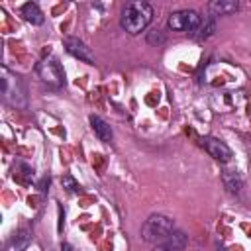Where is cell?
Masks as SVG:
<instances>
[{
    "label": "cell",
    "instance_id": "obj_1",
    "mask_svg": "<svg viewBox=\"0 0 251 251\" xmlns=\"http://www.w3.org/2000/svg\"><path fill=\"white\" fill-rule=\"evenodd\" d=\"M151 20H153V8H151L147 2L135 0V2H129V4L124 8L120 24H122V27H124L127 33L137 35V33H141V31L149 25Z\"/></svg>",
    "mask_w": 251,
    "mask_h": 251
},
{
    "label": "cell",
    "instance_id": "obj_2",
    "mask_svg": "<svg viewBox=\"0 0 251 251\" xmlns=\"http://www.w3.org/2000/svg\"><path fill=\"white\" fill-rule=\"evenodd\" d=\"M171 231H175V222L167 216H161V214H153L145 220V224L141 226V237L147 241V243H159L163 241Z\"/></svg>",
    "mask_w": 251,
    "mask_h": 251
},
{
    "label": "cell",
    "instance_id": "obj_3",
    "mask_svg": "<svg viewBox=\"0 0 251 251\" xmlns=\"http://www.w3.org/2000/svg\"><path fill=\"white\" fill-rule=\"evenodd\" d=\"M2 94L4 98L16 106V108H25V90L20 80V76L12 75L6 67H2Z\"/></svg>",
    "mask_w": 251,
    "mask_h": 251
},
{
    "label": "cell",
    "instance_id": "obj_4",
    "mask_svg": "<svg viewBox=\"0 0 251 251\" xmlns=\"http://www.w3.org/2000/svg\"><path fill=\"white\" fill-rule=\"evenodd\" d=\"M35 71L41 76V80L51 84V86H63L65 84V73H63V69H61V65H59V61L55 57L41 59L37 63Z\"/></svg>",
    "mask_w": 251,
    "mask_h": 251
},
{
    "label": "cell",
    "instance_id": "obj_5",
    "mask_svg": "<svg viewBox=\"0 0 251 251\" xmlns=\"http://www.w3.org/2000/svg\"><path fill=\"white\" fill-rule=\"evenodd\" d=\"M200 18L194 10H178V12H173L167 20V25L175 31H192L198 24H200Z\"/></svg>",
    "mask_w": 251,
    "mask_h": 251
},
{
    "label": "cell",
    "instance_id": "obj_6",
    "mask_svg": "<svg viewBox=\"0 0 251 251\" xmlns=\"http://www.w3.org/2000/svg\"><path fill=\"white\" fill-rule=\"evenodd\" d=\"M202 147L208 151L210 157H214L220 163H227L231 159V149L224 141H220L216 137H204L202 139Z\"/></svg>",
    "mask_w": 251,
    "mask_h": 251
},
{
    "label": "cell",
    "instance_id": "obj_7",
    "mask_svg": "<svg viewBox=\"0 0 251 251\" xmlns=\"http://www.w3.org/2000/svg\"><path fill=\"white\" fill-rule=\"evenodd\" d=\"M186 235H184V231H180V229H175V231H171L163 241H159V243H155V247H153V251H184V247H186Z\"/></svg>",
    "mask_w": 251,
    "mask_h": 251
},
{
    "label": "cell",
    "instance_id": "obj_8",
    "mask_svg": "<svg viewBox=\"0 0 251 251\" xmlns=\"http://www.w3.org/2000/svg\"><path fill=\"white\" fill-rule=\"evenodd\" d=\"M65 47H67V51H69L71 55L78 57L80 61H84V63H88V65L94 63V53H92V49L86 47V43L80 41L78 37H67V39H65Z\"/></svg>",
    "mask_w": 251,
    "mask_h": 251
},
{
    "label": "cell",
    "instance_id": "obj_9",
    "mask_svg": "<svg viewBox=\"0 0 251 251\" xmlns=\"http://www.w3.org/2000/svg\"><path fill=\"white\" fill-rule=\"evenodd\" d=\"M214 31H216V20H214V16H204V18H200V24L190 31V35L194 39L202 41V39H208Z\"/></svg>",
    "mask_w": 251,
    "mask_h": 251
},
{
    "label": "cell",
    "instance_id": "obj_10",
    "mask_svg": "<svg viewBox=\"0 0 251 251\" xmlns=\"http://www.w3.org/2000/svg\"><path fill=\"white\" fill-rule=\"evenodd\" d=\"M239 8V2L235 0H214L208 4V10L212 16H226V14H231Z\"/></svg>",
    "mask_w": 251,
    "mask_h": 251
},
{
    "label": "cell",
    "instance_id": "obj_11",
    "mask_svg": "<svg viewBox=\"0 0 251 251\" xmlns=\"http://www.w3.org/2000/svg\"><path fill=\"white\" fill-rule=\"evenodd\" d=\"M31 241V233L27 229H20L6 245V251H25Z\"/></svg>",
    "mask_w": 251,
    "mask_h": 251
},
{
    "label": "cell",
    "instance_id": "obj_12",
    "mask_svg": "<svg viewBox=\"0 0 251 251\" xmlns=\"http://www.w3.org/2000/svg\"><path fill=\"white\" fill-rule=\"evenodd\" d=\"M22 16H24V20L25 22H29V24H33V25H39V24H43V12L39 10V6L35 4V2H27V4H24L22 6Z\"/></svg>",
    "mask_w": 251,
    "mask_h": 251
},
{
    "label": "cell",
    "instance_id": "obj_13",
    "mask_svg": "<svg viewBox=\"0 0 251 251\" xmlns=\"http://www.w3.org/2000/svg\"><path fill=\"white\" fill-rule=\"evenodd\" d=\"M90 126H92V129H94V133H96V137H98L100 141L108 143V141L112 139V127H110L102 118L90 116Z\"/></svg>",
    "mask_w": 251,
    "mask_h": 251
},
{
    "label": "cell",
    "instance_id": "obj_14",
    "mask_svg": "<svg viewBox=\"0 0 251 251\" xmlns=\"http://www.w3.org/2000/svg\"><path fill=\"white\" fill-rule=\"evenodd\" d=\"M222 180H224V186H226L231 194H237V192L241 190V186H243V180H241V176H239L237 171H226V173L222 175Z\"/></svg>",
    "mask_w": 251,
    "mask_h": 251
},
{
    "label": "cell",
    "instance_id": "obj_15",
    "mask_svg": "<svg viewBox=\"0 0 251 251\" xmlns=\"http://www.w3.org/2000/svg\"><path fill=\"white\" fill-rule=\"evenodd\" d=\"M61 184H63V188H65L67 192H78V188H80L78 182H76L71 175H63V176H61Z\"/></svg>",
    "mask_w": 251,
    "mask_h": 251
},
{
    "label": "cell",
    "instance_id": "obj_16",
    "mask_svg": "<svg viewBox=\"0 0 251 251\" xmlns=\"http://www.w3.org/2000/svg\"><path fill=\"white\" fill-rule=\"evenodd\" d=\"M147 41H149V43H163L165 37H163V33H161L159 29H153V31L147 35Z\"/></svg>",
    "mask_w": 251,
    "mask_h": 251
},
{
    "label": "cell",
    "instance_id": "obj_17",
    "mask_svg": "<svg viewBox=\"0 0 251 251\" xmlns=\"http://www.w3.org/2000/svg\"><path fill=\"white\" fill-rule=\"evenodd\" d=\"M61 251H73V247H71L69 243H63V245H61Z\"/></svg>",
    "mask_w": 251,
    "mask_h": 251
},
{
    "label": "cell",
    "instance_id": "obj_18",
    "mask_svg": "<svg viewBox=\"0 0 251 251\" xmlns=\"http://www.w3.org/2000/svg\"><path fill=\"white\" fill-rule=\"evenodd\" d=\"M218 251H227V249H224L222 245H218Z\"/></svg>",
    "mask_w": 251,
    "mask_h": 251
}]
</instances>
